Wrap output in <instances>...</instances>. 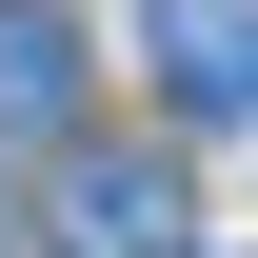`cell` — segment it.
I'll return each instance as SVG.
<instances>
[{
  "instance_id": "7a4b0ae2",
  "label": "cell",
  "mask_w": 258,
  "mask_h": 258,
  "mask_svg": "<svg viewBox=\"0 0 258 258\" xmlns=\"http://www.w3.org/2000/svg\"><path fill=\"white\" fill-rule=\"evenodd\" d=\"M179 159H60V258H179Z\"/></svg>"
},
{
  "instance_id": "3957f363",
  "label": "cell",
  "mask_w": 258,
  "mask_h": 258,
  "mask_svg": "<svg viewBox=\"0 0 258 258\" xmlns=\"http://www.w3.org/2000/svg\"><path fill=\"white\" fill-rule=\"evenodd\" d=\"M60 119H80V20L0 0V139H60Z\"/></svg>"
},
{
  "instance_id": "6da1fadb",
  "label": "cell",
  "mask_w": 258,
  "mask_h": 258,
  "mask_svg": "<svg viewBox=\"0 0 258 258\" xmlns=\"http://www.w3.org/2000/svg\"><path fill=\"white\" fill-rule=\"evenodd\" d=\"M139 60H159V99H179V139H219V119H258V0H139Z\"/></svg>"
}]
</instances>
